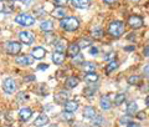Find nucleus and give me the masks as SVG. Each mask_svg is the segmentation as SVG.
Listing matches in <instances>:
<instances>
[{
	"instance_id": "obj_1",
	"label": "nucleus",
	"mask_w": 149,
	"mask_h": 127,
	"mask_svg": "<svg viewBox=\"0 0 149 127\" xmlns=\"http://www.w3.org/2000/svg\"><path fill=\"white\" fill-rule=\"evenodd\" d=\"M60 26L66 31H74L78 29L80 22H78L76 18H65L61 20V22H60Z\"/></svg>"
},
{
	"instance_id": "obj_2",
	"label": "nucleus",
	"mask_w": 149,
	"mask_h": 127,
	"mask_svg": "<svg viewBox=\"0 0 149 127\" xmlns=\"http://www.w3.org/2000/svg\"><path fill=\"white\" fill-rule=\"evenodd\" d=\"M108 32L113 37H120L124 32V24L122 21H113L108 26Z\"/></svg>"
},
{
	"instance_id": "obj_3",
	"label": "nucleus",
	"mask_w": 149,
	"mask_h": 127,
	"mask_svg": "<svg viewBox=\"0 0 149 127\" xmlns=\"http://www.w3.org/2000/svg\"><path fill=\"white\" fill-rule=\"evenodd\" d=\"M15 21H16V24L26 27V26H31V25L35 24V18L29 15V14L22 13V14H19V15L15 18Z\"/></svg>"
},
{
	"instance_id": "obj_4",
	"label": "nucleus",
	"mask_w": 149,
	"mask_h": 127,
	"mask_svg": "<svg viewBox=\"0 0 149 127\" xmlns=\"http://www.w3.org/2000/svg\"><path fill=\"white\" fill-rule=\"evenodd\" d=\"M3 90L5 91L6 93H14L16 91V82H15V80L11 79V77H8L5 79L3 81Z\"/></svg>"
},
{
	"instance_id": "obj_5",
	"label": "nucleus",
	"mask_w": 149,
	"mask_h": 127,
	"mask_svg": "<svg viewBox=\"0 0 149 127\" xmlns=\"http://www.w3.org/2000/svg\"><path fill=\"white\" fill-rule=\"evenodd\" d=\"M21 50V44H19L17 41H9L6 45V51L9 55H16L20 53Z\"/></svg>"
},
{
	"instance_id": "obj_6",
	"label": "nucleus",
	"mask_w": 149,
	"mask_h": 127,
	"mask_svg": "<svg viewBox=\"0 0 149 127\" xmlns=\"http://www.w3.org/2000/svg\"><path fill=\"white\" fill-rule=\"evenodd\" d=\"M19 39L26 45H31L34 42L35 37L30 31H21V32H19Z\"/></svg>"
},
{
	"instance_id": "obj_7",
	"label": "nucleus",
	"mask_w": 149,
	"mask_h": 127,
	"mask_svg": "<svg viewBox=\"0 0 149 127\" xmlns=\"http://www.w3.org/2000/svg\"><path fill=\"white\" fill-rule=\"evenodd\" d=\"M128 24L132 29H139V27L143 26V19L141 16H137V15H133L128 19Z\"/></svg>"
},
{
	"instance_id": "obj_8",
	"label": "nucleus",
	"mask_w": 149,
	"mask_h": 127,
	"mask_svg": "<svg viewBox=\"0 0 149 127\" xmlns=\"http://www.w3.org/2000/svg\"><path fill=\"white\" fill-rule=\"evenodd\" d=\"M16 62L19 65H22V66H29V65L34 64V58L29 55H22V56L16 58Z\"/></svg>"
},
{
	"instance_id": "obj_9",
	"label": "nucleus",
	"mask_w": 149,
	"mask_h": 127,
	"mask_svg": "<svg viewBox=\"0 0 149 127\" xmlns=\"http://www.w3.org/2000/svg\"><path fill=\"white\" fill-rule=\"evenodd\" d=\"M31 55H32V58H34V59L40 60V59L45 58V55H46V50H45L44 48H40V46H37V48L32 49Z\"/></svg>"
},
{
	"instance_id": "obj_10",
	"label": "nucleus",
	"mask_w": 149,
	"mask_h": 127,
	"mask_svg": "<svg viewBox=\"0 0 149 127\" xmlns=\"http://www.w3.org/2000/svg\"><path fill=\"white\" fill-rule=\"evenodd\" d=\"M51 15H52L54 18H56V19H65L66 18V10L62 8V6H57L56 9H54L52 10V13H51Z\"/></svg>"
},
{
	"instance_id": "obj_11",
	"label": "nucleus",
	"mask_w": 149,
	"mask_h": 127,
	"mask_svg": "<svg viewBox=\"0 0 149 127\" xmlns=\"http://www.w3.org/2000/svg\"><path fill=\"white\" fill-rule=\"evenodd\" d=\"M71 3L77 9H87L90 6V0H71Z\"/></svg>"
},
{
	"instance_id": "obj_12",
	"label": "nucleus",
	"mask_w": 149,
	"mask_h": 127,
	"mask_svg": "<svg viewBox=\"0 0 149 127\" xmlns=\"http://www.w3.org/2000/svg\"><path fill=\"white\" fill-rule=\"evenodd\" d=\"M19 116H20L21 121H27L32 116V111L29 109V107H24V109H21L20 112H19Z\"/></svg>"
},
{
	"instance_id": "obj_13",
	"label": "nucleus",
	"mask_w": 149,
	"mask_h": 127,
	"mask_svg": "<svg viewBox=\"0 0 149 127\" xmlns=\"http://www.w3.org/2000/svg\"><path fill=\"white\" fill-rule=\"evenodd\" d=\"M67 54L68 56H71V58H76V56L80 54V46L78 44H71L67 48Z\"/></svg>"
},
{
	"instance_id": "obj_14",
	"label": "nucleus",
	"mask_w": 149,
	"mask_h": 127,
	"mask_svg": "<svg viewBox=\"0 0 149 127\" xmlns=\"http://www.w3.org/2000/svg\"><path fill=\"white\" fill-rule=\"evenodd\" d=\"M66 49H67V41L65 39L58 40L55 44V50L57 51V53H65V50H66Z\"/></svg>"
},
{
	"instance_id": "obj_15",
	"label": "nucleus",
	"mask_w": 149,
	"mask_h": 127,
	"mask_svg": "<svg viewBox=\"0 0 149 127\" xmlns=\"http://www.w3.org/2000/svg\"><path fill=\"white\" fill-rule=\"evenodd\" d=\"M46 123H49V117L46 116V115H40L37 119L35 120V122H34V125L36 126V127H42V126H45Z\"/></svg>"
},
{
	"instance_id": "obj_16",
	"label": "nucleus",
	"mask_w": 149,
	"mask_h": 127,
	"mask_svg": "<svg viewBox=\"0 0 149 127\" xmlns=\"http://www.w3.org/2000/svg\"><path fill=\"white\" fill-rule=\"evenodd\" d=\"M78 109V103L76 101H67L65 103V111L66 112H74Z\"/></svg>"
},
{
	"instance_id": "obj_17",
	"label": "nucleus",
	"mask_w": 149,
	"mask_h": 127,
	"mask_svg": "<svg viewBox=\"0 0 149 127\" xmlns=\"http://www.w3.org/2000/svg\"><path fill=\"white\" fill-rule=\"evenodd\" d=\"M67 98H68V92L66 91H61V92H58L57 95H56L55 97V101L56 102H58V103H66L67 101Z\"/></svg>"
},
{
	"instance_id": "obj_18",
	"label": "nucleus",
	"mask_w": 149,
	"mask_h": 127,
	"mask_svg": "<svg viewBox=\"0 0 149 127\" xmlns=\"http://www.w3.org/2000/svg\"><path fill=\"white\" fill-rule=\"evenodd\" d=\"M83 117H86V119H95L96 117V110L91 106L85 107V110H83Z\"/></svg>"
},
{
	"instance_id": "obj_19",
	"label": "nucleus",
	"mask_w": 149,
	"mask_h": 127,
	"mask_svg": "<svg viewBox=\"0 0 149 127\" xmlns=\"http://www.w3.org/2000/svg\"><path fill=\"white\" fill-rule=\"evenodd\" d=\"M63 60H65V55L62 53H54L52 54V61H54V64L56 65H61L63 62Z\"/></svg>"
},
{
	"instance_id": "obj_20",
	"label": "nucleus",
	"mask_w": 149,
	"mask_h": 127,
	"mask_svg": "<svg viewBox=\"0 0 149 127\" xmlns=\"http://www.w3.org/2000/svg\"><path fill=\"white\" fill-rule=\"evenodd\" d=\"M100 103H101L102 110H109L111 106H112V103H111V101H109V97H108V96H102Z\"/></svg>"
},
{
	"instance_id": "obj_21",
	"label": "nucleus",
	"mask_w": 149,
	"mask_h": 127,
	"mask_svg": "<svg viewBox=\"0 0 149 127\" xmlns=\"http://www.w3.org/2000/svg\"><path fill=\"white\" fill-rule=\"evenodd\" d=\"M40 29L42 31H51L54 29V22L51 20H45L40 24Z\"/></svg>"
},
{
	"instance_id": "obj_22",
	"label": "nucleus",
	"mask_w": 149,
	"mask_h": 127,
	"mask_svg": "<svg viewBox=\"0 0 149 127\" xmlns=\"http://www.w3.org/2000/svg\"><path fill=\"white\" fill-rule=\"evenodd\" d=\"M78 82H80V80H78L77 77L71 76V77H68L66 80V87L67 88H74L78 85Z\"/></svg>"
},
{
	"instance_id": "obj_23",
	"label": "nucleus",
	"mask_w": 149,
	"mask_h": 127,
	"mask_svg": "<svg viewBox=\"0 0 149 127\" xmlns=\"http://www.w3.org/2000/svg\"><path fill=\"white\" fill-rule=\"evenodd\" d=\"M118 67V61H116V60H112L109 61V64H107V66H106V72L107 74H111L112 71H114Z\"/></svg>"
},
{
	"instance_id": "obj_24",
	"label": "nucleus",
	"mask_w": 149,
	"mask_h": 127,
	"mask_svg": "<svg viewBox=\"0 0 149 127\" xmlns=\"http://www.w3.org/2000/svg\"><path fill=\"white\" fill-rule=\"evenodd\" d=\"M85 80L87 82H93L95 83L97 80H98V75L95 74V72H87V75L85 76Z\"/></svg>"
},
{
	"instance_id": "obj_25",
	"label": "nucleus",
	"mask_w": 149,
	"mask_h": 127,
	"mask_svg": "<svg viewBox=\"0 0 149 127\" xmlns=\"http://www.w3.org/2000/svg\"><path fill=\"white\" fill-rule=\"evenodd\" d=\"M102 35H103V30H102L100 26H96L92 29V36L95 37V39H100V37H102Z\"/></svg>"
},
{
	"instance_id": "obj_26",
	"label": "nucleus",
	"mask_w": 149,
	"mask_h": 127,
	"mask_svg": "<svg viewBox=\"0 0 149 127\" xmlns=\"http://www.w3.org/2000/svg\"><path fill=\"white\" fill-rule=\"evenodd\" d=\"M137 110H138L137 103L136 102H130L128 105V107H127V114L128 115H134L137 112Z\"/></svg>"
},
{
	"instance_id": "obj_27",
	"label": "nucleus",
	"mask_w": 149,
	"mask_h": 127,
	"mask_svg": "<svg viewBox=\"0 0 149 127\" xmlns=\"http://www.w3.org/2000/svg\"><path fill=\"white\" fill-rule=\"evenodd\" d=\"M83 70H85L86 72H95L96 65L92 62H83Z\"/></svg>"
},
{
	"instance_id": "obj_28",
	"label": "nucleus",
	"mask_w": 149,
	"mask_h": 127,
	"mask_svg": "<svg viewBox=\"0 0 149 127\" xmlns=\"http://www.w3.org/2000/svg\"><path fill=\"white\" fill-rule=\"evenodd\" d=\"M125 100V95L124 93H117L114 97V102H116V105H120L123 101Z\"/></svg>"
},
{
	"instance_id": "obj_29",
	"label": "nucleus",
	"mask_w": 149,
	"mask_h": 127,
	"mask_svg": "<svg viewBox=\"0 0 149 127\" xmlns=\"http://www.w3.org/2000/svg\"><path fill=\"white\" fill-rule=\"evenodd\" d=\"M90 45H91V41L87 40V39H83V40H81L80 42H78V46H80V49H86Z\"/></svg>"
},
{
	"instance_id": "obj_30",
	"label": "nucleus",
	"mask_w": 149,
	"mask_h": 127,
	"mask_svg": "<svg viewBox=\"0 0 149 127\" xmlns=\"http://www.w3.org/2000/svg\"><path fill=\"white\" fill-rule=\"evenodd\" d=\"M139 81H141V77L139 76H130L129 79H128V82L130 83V85H138L139 83Z\"/></svg>"
},
{
	"instance_id": "obj_31",
	"label": "nucleus",
	"mask_w": 149,
	"mask_h": 127,
	"mask_svg": "<svg viewBox=\"0 0 149 127\" xmlns=\"http://www.w3.org/2000/svg\"><path fill=\"white\" fill-rule=\"evenodd\" d=\"M95 88H91V87H86L85 88V91H83V92H85V95L86 96H93V95H95Z\"/></svg>"
},
{
	"instance_id": "obj_32",
	"label": "nucleus",
	"mask_w": 149,
	"mask_h": 127,
	"mask_svg": "<svg viewBox=\"0 0 149 127\" xmlns=\"http://www.w3.org/2000/svg\"><path fill=\"white\" fill-rule=\"evenodd\" d=\"M68 0H54V4L56 6H63V5H66Z\"/></svg>"
},
{
	"instance_id": "obj_33",
	"label": "nucleus",
	"mask_w": 149,
	"mask_h": 127,
	"mask_svg": "<svg viewBox=\"0 0 149 127\" xmlns=\"http://www.w3.org/2000/svg\"><path fill=\"white\" fill-rule=\"evenodd\" d=\"M90 54L92 56H96L97 54H98V48H96V46H93V48L90 49Z\"/></svg>"
},
{
	"instance_id": "obj_34",
	"label": "nucleus",
	"mask_w": 149,
	"mask_h": 127,
	"mask_svg": "<svg viewBox=\"0 0 149 127\" xmlns=\"http://www.w3.org/2000/svg\"><path fill=\"white\" fill-rule=\"evenodd\" d=\"M114 58H116L114 53H108V55L104 56V60H111V59H114Z\"/></svg>"
},
{
	"instance_id": "obj_35",
	"label": "nucleus",
	"mask_w": 149,
	"mask_h": 127,
	"mask_svg": "<svg viewBox=\"0 0 149 127\" xmlns=\"http://www.w3.org/2000/svg\"><path fill=\"white\" fill-rule=\"evenodd\" d=\"M20 1L24 4L25 6H29V5H31V4L34 3V0H20Z\"/></svg>"
},
{
	"instance_id": "obj_36",
	"label": "nucleus",
	"mask_w": 149,
	"mask_h": 127,
	"mask_svg": "<svg viewBox=\"0 0 149 127\" xmlns=\"http://www.w3.org/2000/svg\"><path fill=\"white\" fill-rule=\"evenodd\" d=\"M102 120H103V119H102V117H97V119H96L95 121H93V125H101Z\"/></svg>"
},
{
	"instance_id": "obj_37",
	"label": "nucleus",
	"mask_w": 149,
	"mask_h": 127,
	"mask_svg": "<svg viewBox=\"0 0 149 127\" xmlns=\"http://www.w3.org/2000/svg\"><path fill=\"white\" fill-rule=\"evenodd\" d=\"M143 54H144V56H149V45L143 49Z\"/></svg>"
},
{
	"instance_id": "obj_38",
	"label": "nucleus",
	"mask_w": 149,
	"mask_h": 127,
	"mask_svg": "<svg viewBox=\"0 0 149 127\" xmlns=\"http://www.w3.org/2000/svg\"><path fill=\"white\" fill-rule=\"evenodd\" d=\"M143 71H144V74H146V76L149 79V65H147V66L143 69Z\"/></svg>"
},
{
	"instance_id": "obj_39",
	"label": "nucleus",
	"mask_w": 149,
	"mask_h": 127,
	"mask_svg": "<svg viewBox=\"0 0 149 127\" xmlns=\"http://www.w3.org/2000/svg\"><path fill=\"white\" fill-rule=\"evenodd\" d=\"M127 127H141V126H139V123H134V122H129Z\"/></svg>"
},
{
	"instance_id": "obj_40",
	"label": "nucleus",
	"mask_w": 149,
	"mask_h": 127,
	"mask_svg": "<svg viewBox=\"0 0 149 127\" xmlns=\"http://www.w3.org/2000/svg\"><path fill=\"white\" fill-rule=\"evenodd\" d=\"M49 65H39V70H47Z\"/></svg>"
},
{
	"instance_id": "obj_41",
	"label": "nucleus",
	"mask_w": 149,
	"mask_h": 127,
	"mask_svg": "<svg viewBox=\"0 0 149 127\" xmlns=\"http://www.w3.org/2000/svg\"><path fill=\"white\" fill-rule=\"evenodd\" d=\"M103 1H104L106 4H108V5H111V4H113V3H116V0H103Z\"/></svg>"
},
{
	"instance_id": "obj_42",
	"label": "nucleus",
	"mask_w": 149,
	"mask_h": 127,
	"mask_svg": "<svg viewBox=\"0 0 149 127\" xmlns=\"http://www.w3.org/2000/svg\"><path fill=\"white\" fill-rule=\"evenodd\" d=\"M146 103H147V106H149V96L147 97V100H146Z\"/></svg>"
},
{
	"instance_id": "obj_43",
	"label": "nucleus",
	"mask_w": 149,
	"mask_h": 127,
	"mask_svg": "<svg viewBox=\"0 0 149 127\" xmlns=\"http://www.w3.org/2000/svg\"><path fill=\"white\" fill-rule=\"evenodd\" d=\"M133 1H138V0H133Z\"/></svg>"
},
{
	"instance_id": "obj_44",
	"label": "nucleus",
	"mask_w": 149,
	"mask_h": 127,
	"mask_svg": "<svg viewBox=\"0 0 149 127\" xmlns=\"http://www.w3.org/2000/svg\"><path fill=\"white\" fill-rule=\"evenodd\" d=\"M0 1H3V0H0Z\"/></svg>"
}]
</instances>
